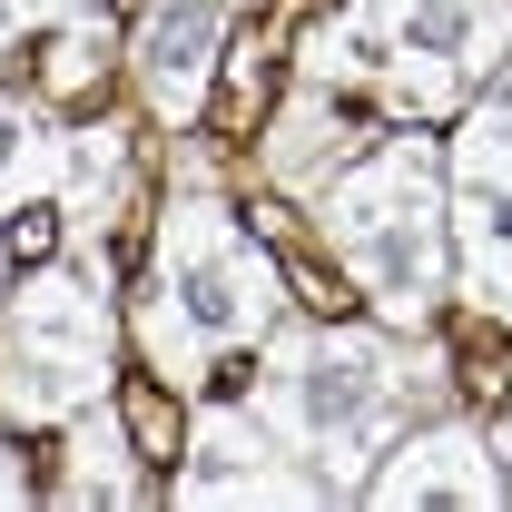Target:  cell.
Returning <instances> with one entry per match:
<instances>
[{
  "mask_svg": "<svg viewBox=\"0 0 512 512\" xmlns=\"http://www.w3.org/2000/svg\"><path fill=\"white\" fill-rule=\"evenodd\" d=\"M444 394V355L404 345V325H276L256 355V424L325 483V503H355L404 414Z\"/></svg>",
  "mask_w": 512,
  "mask_h": 512,
  "instance_id": "6da1fadb",
  "label": "cell"
},
{
  "mask_svg": "<svg viewBox=\"0 0 512 512\" xmlns=\"http://www.w3.org/2000/svg\"><path fill=\"white\" fill-rule=\"evenodd\" d=\"M286 325V276L276 256L237 227V207L217 197V168L188 158L178 188L158 207V247H148V296H138V345L168 394H197L227 355H247Z\"/></svg>",
  "mask_w": 512,
  "mask_h": 512,
  "instance_id": "7a4b0ae2",
  "label": "cell"
},
{
  "mask_svg": "<svg viewBox=\"0 0 512 512\" xmlns=\"http://www.w3.org/2000/svg\"><path fill=\"white\" fill-rule=\"evenodd\" d=\"M503 50L512 0H335L296 40V79L335 99H384L394 119H463Z\"/></svg>",
  "mask_w": 512,
  "mask_h": 512,
  "instance_id": "3957f363",
  "label": "cell"
},
{
  "mask_svg": "<svg viewBox=\"0 0 512 512\" xmlns=\"http://www.w3.org/2000/svg\"><path fill=\"white\" fill-rule=\"evenodd\" d=\"M316 227L325 256L365 286V306L404 335L444 316L453 296V178H444V148L424 138H365L316 197Z\"/></svg>",
  "mask_w": 512,
  "mask_h": 512,
  "instance_id": "277c9868",
  "label": "cell"
},
{
  "mask_svg": "<svg viewBox=\"0 0 512 512\" xmlns=\"http://www.w3.org/2000/svg\"><path fill=\"white\" fill-rule=\"evenodd\" d=\"M119 375V316H109V247H69L0 296V404L40 434L89 414Z\"/></svg>",
  "mask_w": 512,
  "mask_h": 512,
  "instance_id": "5b68a950",
  "label": "cell"
},
{
  "mask_svg": "<svg viewBox=\"0 0 512 512\" xmlns=\"http://www.w3.org/2000/svg\"><path fill=\"white\" fill-rule=\"evenodd\" d=\"M168 503H188V512H256V503L266 512H316L325 483L256 424V404H207L197 434H188V453H178Z\"/></svg>",
  "mask_w": 512,
  "mask_h": 512,
  "instance_id": "8992f818",
  "label": "cell"
},
{
  "mask_svg": "<svg viewBox=\"0 0 512 512\" xmlns=\"http://www.w3.org/2000/svg\"><path fill=\"white\" fill-rule=\"evenodd\" d=\"M355 503H375V512H493L503 503L493 434H473V424H414V434L384 444V463L365 473Z\"/></svg>",
  "mask_w": 512,
  "mask_h": 512,
  "instance_id": "52a82bcc",
  "label": "cell"
},
{
  "mask_svg": "<svg viewBox=\"0 0 512 512\" xmlns=\"http://www.w3.org/2000/svg\"><path fill=\"white\" fill-rule=\"evenodd\" d=\"M227 20H237V0H148V20L128 40V79H138L158 128H197L217 50H227Z\"/></svg>",
  "mask_w": 512,
  "mask_h": 512,
  "instance_id": "ba28073f",
  "label": "cell"
},
{
  "mask_svg": "<svg viewBox=\"0 0 512 512\" xmlns=\"http://www.w3.org/2000/svg\"><path fill=\"white\" fill-rule=\"evenodd\" d=\"M365 148V128L345 119V99L335 89H316V79H296V99H286V119L266 128V178L286 197H316L345 158Z\"/></svg>",
  "mask_w": 512,
  "mask_h": 512,
  "instance_id": "9c48e42d",
  "label": "cell"
},
{
  "mask_svg": "<svg viewBox=\"0 0 512 512\" xmlns=\"http://www.w3.org/2000/svg\"><path fill=\"white\" fill-rule=\"evenodd\" d=\"M148 493L138 483V444H128V414L99 394L89 414H69V453H60V483H50V503H69V512H89V503H109V512H128Z\"/></svg>",
  "mask_w": 512,
  "mask_h": 512,
  "instance_id": "30bf717a",
  "label": "cell"
},
{
  "mask_svg": "<svg viewBox=\"0 0 512 512\" xmlns=\"http://www.w3.org/2000/svg\"><path fill=\"white\" fill-rule=\"evenodd\" d=\"M119 207H128V128L119 119L69 128V168H60V227H69V247H99Z\"/></svg>",
  "mask_w": 512,
  "mask_h": 512,
  "instance_id": "8fae6325",
  "label": "cell"
},
{
  "mask_svg": "<svg viewBox=\"0 0 512 512\" xmlns=\"http://www.w3.org/2000/svg\"><path fill=\"white\" fill-rule=\"evenodd\" d=\"M60 168H69V128H50L40 99L0 89V217L30 197H60Z\"/></svg>",
  "mask_w": 512,
  "mask_h": 512,
  "instance_id": "7c38bea8",
  "label": "cell"
},
{
  "mask_svg": "<svg viewBox=\"0 0 512 512\" xmlns=\"http://www.w3.org/2000/svg\"><path fill=\"white\" fill-rule=\"evenodd\" d=\"M444 178L453 188H512V50H503V69L463 99V128H453V148H444Z\"/></svg>",
  "mask_w": 512,
  "mask_h": 512,
  "instance_id": "4fadbf2b",
  "label": "cell"
},
{
  "mask_svg": "<svg viewBox=\"0 0 512 512\" xmlns=\"http://www.w3.org/2000/svg\"><path fill=\"white\" fill-rule=\"evenodd\" d=\"M99 69H109V10H89V20H60V30H50V69H40V79H50V99L89 89Z\"/></svg>",
  "mask_w": 512,
  "mask_h": 512,
  "instance_id": "5bb4252c",
  "label": "cell"
},
{
  "mask_svg": "<svg viewBox=\"0 0 512 512\" xmlns=\"http://www.w3.org/2000/svg\"><path fill=\"white\" fill-rule=\"evenodd\" d=\"M30 10V30H60V20H89V10H109V0H20Z\"/></svg>",
  "mask_w": 512,
  "mask_h": 512,
  "instance_id": "9a60e30c",
  "label": "cell"
},
{
  "mask_svg": "<svg viewBox=\"0 0 512 512\" xmlns=\"http://www.w3.org/2000/svg\"><path fill=\"white\" fill-rule=\"evenodd\" d=\"M20 503H30V463L0 444V512H20Z\"/></svg>",
  "mask_w": 512,
  "mask_h": 512,
  "instance_id": "2e32d148",
  "label": "cell"
},
{
  "mask_svg": "<svg viewBox=\"0 0 512 512\" xmlns=\"http://www.w3.org/2000/svg\"><path fill=\"white\" fill-rule=\"evenodd\" d=\"M493 463H503V503H512V414H503V434H493Z\"/></svg>",
  "mask_w": 512,
  "mask_h": 512,
  "instance_id": "e0dca14e",
  "label": "cell"
},
{
  "mask_svg": "<svg viewBox=\"0 0 512 512\" xmlns=\"http://www.w3.org/2000/svg\"><path fill=\"white\" fill-rule=\"evenodd\" d=\"M0 286H10V247H0Z\"/></svg>",
  "mask_w": 512,
  "mask_h": 512,
  "instance_id": "ac0fdd59",
  "label": "cell"
}]
</instances>
